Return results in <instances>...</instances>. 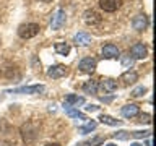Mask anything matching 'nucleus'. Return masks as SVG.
Masks as SVG:
<instances>
[{
	"label": "nucleus",
	"mask_w": 156,
	"mask_h": 146,
	"mask_svg": "<svg viewBox=\"0 0 156 146\" xmlns=\"http://www.w3.org/2000/svg\"><path fill=\"white\" fill-rule=\"evenodd\" d=\"M20 131H21V136H23L24 143L33 144L39 136V125L34 123V122H26V123L21 125V130Z\"/></svg>",
	"instance_id": "f257e3e1"
},
{
	"label": "nucleus",
	"mask_w": 156,
	"mask_h": 146,
	"mask_svg": "<svg viewBox=\"0 0 156 146\" xmlns=\"http://www.w3.org/2000/svg\"><path fill=\"white\" fill-rule=\"evenodd\" d=\"M39 31H41L39 24H36V23H26V24H21V26L18 28V36L21 39H31L34 36H37Z\"/></svg>",
	"instance_id": "f03ea898"
},
{
	"label": "nucleus",
	"mask_w": 156,
	"mask_h": 146,
	"mask_svg": "<svg viewBox=\"0 0 156 146\" xmlns=\"http://www.w3.org/2000/svg\"><path fill=\"white\" fill-rule=\"evenodd\" d=\"M44 91L42 85H33V86H21V88H15V89H10L8 92H13V94H39V92Z\"/></svg>",
	"instance_id": "7ed1b4c3"
},
{
	"label": "nucleus",
	"mask_w": 156,
	"mask_h": 146,
	"mask_svg": "<svg viewBox=\"0 0 156 146\" xmlns=\"http://www.w3.org/2000/svg\"><path fill=\"white\" fill-rule=\"evenodd\" d=\"M67 21V15L62 8H57L55 13L52 15V19H51V28L52 29H60Z\"/></svg>",
	"instance_id": "20e7f679"
},
{
	"label": "nucleus",
	"mask_w": 156,
	"mask_h": 146,
	"mask_svg": "<svg viewBox=\"0 0 156 146\" xmlns=\"http://www.w3.org/2000/svg\"><path fill=\"white\" fill-rule=\"evenodd\" d=\"M148 55V50H146L143 42H135L133 46L130 47V57L133 58H145Z\"/></svg>",
	"instance_id": "39448f33"
},
{
	"label": "nucleus",
	"mask_w": 156,
	"mask_h": 146,
	"mask_svg": "<svg viewBox=\"0 0 156 146\" xmlns=\"http://www.w3.org/2000/svg\"><path fill=\"white\" fill-rule=\"evenodd\" d=\"M83 21H85L88 26H94V24L101 23V16H99V13L94 12V10H85V13H83Z\"/></svg>",
	"instance_id": "423d86ee"
},
{
	"label": "nucleus",
	"mask_w": 156,
	"mask_h": 146,
	"mask_svg": "<svg viewBox=\"0 0 156 146\" xmlns=\"http://www.w3.org/2000/svg\"><path fill=\"white\" fill-rule=\"evenodd\" d=\"M78 68H80L83 73H93L96 70V60L93 57H85L80 63H78Z\"/></svg>",
	"instance_id": "0eeeda50"
},
{
	"label": "nucleus",
	"mask_w": 156,
	"mask_h": 146,
	"mask_svg": "<svg viewBox=\"0 0 156 146\" xmlns=\"http://www.w3.org/2000/svg\"><path fill=\"white\" fill-rule=\"evenodd\" d=\"M99 7L104 10V12H115L117 8L122 7V0H99Z\"/></svg>",
	"instance_id": "6e6552de"
},
{
	"label": "nucleus",
	"mask_w": 156,
	"mask_h": 146,
	"mask_svg": "<svg viewBox=\"0 0 156 146\" xmlns=\"http://www.w3.org/2000/svg\"><path fill=\"white\" fill-rule=\"evenodd\" d=\"M65 75H67V67L65 65H52L47 70V76L49 78H54V80L62 78V76H65Z\"/></svg>",
	"instance_id": "1a4fd4ad"
},
{
	"label": "nucleus",
	"mask_w": 156,
	"mask_h": 146,
	"mask_svg": "<svg viewBox=\"0 0 156 146\" xmlns=\"http://www.w3.org/2000/svg\"><path fill=\"white\" fill-rule=\"evenodd\" d=\"M102 57L117 58V57H120V50L117 49V46H114V44H106V46L102 47Z\"/></svg>",
	"instance_id": "9d476101"
},
{
	"label": "nucleus",
	"mask_w": 156,
	"mask_h": 146,
	"mask_svg": "<svg viewBox=\"0 0 156 146\" xmlns=\"http://www.w3.org/2000/svg\"><path fill=\"white\" fill-rule=\"evenodd\" d=\"M83 102H85V99H83V97L75 96V94H68L67 99H65V102H63V109H65V110L73 109V106H80V104H83Z\"/></svg>",
	"instance_id": "9b49d317"
},
{
	"label": "nucleus",
	"mask_w": 156,
	"mask_h": 146,
	"mask_svg": "<svg viewBox=\"0 0 156 146\" xmlns=\"http://www.w3.org/2000/svg\"><path fill=\"white\" fill-rule=\"evenodd\" d=\"M132 26H133V29H136V31H145L146 26H148V18H146L145 15H136L133 18V21H132Z\"/></svg>",
	"instance_id": "f8f14e48"
},
{
	"label": "nucleus",
	"mask_w": 156,
	"mask_h": 146,
	"mask_svg": "<svg viewBox=\"0 0 156 146\" xmlns=\"http://www.w3.org/2000/svg\"><path fill=\"white\" fill-rule=\"evenodd\" d=\"M138 112H140V107L136 104H127L122 107V115L125 119H133V117L138 115Z\"/></svg>",
	"instance_id": "ddd939ff"
},
{
	"label": "nucleus",
	"mask_w": 156,
	"mask_h": 146,
	"mask_svg": "<svg viewBox=\"0 0 156 146\" xmlns=\"http://www.w3.org/2000/svg\"><path fill=\"white\" fill-rule=\"evenodd\" d=\"M75 44H76V46H80V47L90 46V44H91V36L88 33H85V31L76 33L75 34Z\"/></svg>",
	"instance_id": "4468645a"
},
{
	"label": "nucleus",
	"mask_w": 156,
	"mask_h": 146,
	"mask_svg": "<svg viewBox=\"0 0 156 146\" xmlns=\"http://www.w3.org/2000/svg\"><path fill=\"white\" fill-rule=\"evenodd\" d=\"M98 88H101L104 92H114V91H117V81L111 80V78H106L101 83H98Z\"/></svg>",
	"instance_id": "2eb2a0df"
},
{
	"label": "nucleus",
	"mask_w": 156,
	"mask_h": 146,
	"mask_svg": "<svg viewBox=\"0 0 156 146\" xmlns=\"http://www.w3.org/2000/svg\"><path fill=\"white\" fill-rule=\"evenodd\" d=\"M120 80L124 81L125 85H132V83H135L136 80H138V75H136V71H133V70H129V71L122 73Z\"/></svg>",
	"instance_id": "dca6fc26"
},
{
	"label": "nucleus",
	"mask_w": 156,
	"mask_h": 146,
	"mask_svg": "<svg viewBox=\"0 0 156 146\" xmlns=\"http://www.w3.org/2000/svg\"><path fill=\"white\" fill-rule=\"evenodd\" d=\"M83 91H85L86 94H96V92H98V81L96 80L85 81V85H83Z\"/></svg>",
	"instance_id": "f3484780"
},
{
	"label": "nucleus",
	"mask_w": 156,
	"mask_h": 146,
	"mask_svg": "<svg viewBox=\"0 0 156 146\" xmlns=\"http://www.w3.org/2000/svg\"><path fill=\"white\" fill-rule=\"evenodd\" d=\"M99 120L102 122V123H106V125H111V127H119V125H122V120H117V119H114V117H111V115H106V114H101Z\"/></svg>",
	"instance_id": "a211bd4d"
},
{
	"label": "nucleus",
	"mask_w": 156,
	"mask_h": 146,
	"mask_svg": "<svg viewBox=\"0 0 156 146\" xmlns=\"http://www.w3.org/2000/svg\"><path fill=\"white\" fill-rule=\"evenodd\" d=\"M96 127L98 123L94 120H90V122H86V125H83L78 128V133H81V135H88V133H91L93 130H96Z\"/></svg>",
	"instance_id": "6ab92c4d"
},
{
	"label": "nucleus",
	"mask_w": 156,
	"mask_h": 146,
	"mask_svg": "<svg viewBox=\"0 0 156 146\" xmlns=\"http://www.w3.org/2000/svg\"><path fill=\"white\" fill-rule=\"evenodd\" d=\"M54 49H55V52L58 55H68V52H70V46L67 42H57L54 46Z\"/></svg>",
	"instance_id": "aec40b11"
},
{
	"label": "nucleus",
	"mask_w": 156,
	"mask_h": 146,
	"mask_svg": "<svg viewBox=\"0 0 156 146\" xmlns=\"http://www.w3.org/2000/svg\"><path fill=\"white\" fill-rule=\"evenodd\" d=\"M67 115L72 117V119H76V120H88V117L83 114V112L76 110V109H68L67 110Z\"/></svg>",
	"instance_id": "412c9836"
},
{
	"label": "nucleus",
	"mask_w": 156,
	"mask_h": 146,
	"mask_svg": "<svg viewBox=\"0 0 156 146\" xmlns=\"http://www.w3.org/2000/svg\"><path fill=\"white\" fill-rule=\"evenodd\" d=\"M135 63V58L130 57V55H122V65H124L125 68H132Z\"/></svg>",
	"instance_id": "4be33fe9"
},
{
	"label": "nucleus",
	"mask_w": 156,
	"mask_h": 146,
	"mask_svg": "<svg viewBox=\"0 0 156 146\" xmlns=\"http://www.w3.org/2000/svg\"><path fill=\"white\" fill-rule=\"evenodd\" d=\"M112 136H114V138H117V140H129V138H130V131L120 130V131H115Z\"/></svg>",
	"instance_id": "5701e85b"
},
{
	"label": "nucleus",
	"mask_w": 156,
	"mask_h": 146,
	"mask_svg": "<svg viewBox=\"0 0 156 146\" xmlns=\"http://www.w3.org/2000/svg\"><path fill=\"white\" fill-rule=\"evenodd\" d=\"M151 135L150 130H145V131H133V133H130L132 138H148Z\"/></svg>",
	"instance_id": "b1692460"
},
{
	"label": "nucleus",
	"mask_w": 156,
	"mask_h": 146,
	"mask_svg": "<svg viewBox=\"0 0 156 146\" xmlns=\"http://www.w3.org/2000/svg\"><path fill=\"white\" fill-rule=\"evenodd\" d=\"M146 92V88L145 86H138V88H135L133 91H132V96L133 97H140V96H143Z\"/></svg>",
	"instance_id": "393cba45"
},
{
	"label": "nucleus",
	"mask_w": 156,
	"mask_h": 146,
	"mask_svg": "<svg viewBox=\"0 0 156 146\" xmlns=\"http://www.w3.org/2000/svg\"><path fill=\"white\" fill-rule=\"evenodd\" d=\"M138 122H140V123H146V125H150V123H151V115H150V114H141Z\"/></svg>",
	"instance_id": "a878e982"
},
{
	"label": "nucleus",
	"mask_w": 156,
	"mask_h": 146,
	"mask_svg": "<svg viewBox=\"0 0 156 146\" xmlns=\"http://www.w3.org/2000/svg\"><path fill=\"white\" fill-rule=\"evenodd\" d=\"M85 109H86V110H88V112H96V110H98V109H99V107H98V106H96V104H88V106H86V107H85Z\"/></svg>",
	"instance_id": "bb28decb"
},
{
	"label": "nucleus",
	"mask_w": 156,
	"mask_h": 146,
	"mask_svg": "<svg viewBox=\"0 0 156 146\" xmlns=\"http://www.w3.org/2000/svg\"><path fill=\"white\" fill-rule=\"evenodd\" d=\"M46 146H60L58 143H49V144H46Z\"/></svg>",
	"instance_id": "cd10ccee"
},
{
	"label": "nucleus",
	"mask_w": 156,
	"mask_h": 146,
	"mask_svg": "<svg viewBox=\"0 0 156 146\" xmlns=\"http://www.w3.org/2000/svg\"><path fill=\"white\" fill-rule=\"evenodd\" d=\"M130 146H141V144H140V143H132Z\"/></svg>",
	"instance_id": "c85d7f7f"
},
{
	"label": "nucleus",
	"mask_w": 156,
	"mask_h": 146,
	"mask_svg": "<svg viewBox=\"0 0 156 146\" xmlns=\"http://www.w3.org/2000/svg\"><path fill=\"white\" fill-rule=\"evenodd\" d=\"M106 146H117V144H114V143H107Z\"/></svg>",
	"instance_id": "c756f323"
},
{
	"label": "nucleus",
	"mask_w": 156,
	"mask_h": 146,
	"mask_svg": "<svg viewBox=\"0 0 156 146\" xmlns=\"http://www.w3.org/2000/svg\"><path fill=\"white\" fill-rule=\"evenodd\" d=\"M39 2H52V0H39Z\"/></svg>",
	"instance_id": "7c9ffc66"
}]
</instances>
